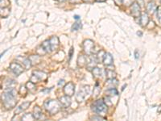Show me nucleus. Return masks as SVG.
<instances>
[{"mask_svg":"<svg viewBox=\"0 0 161 121\" xmlns=\"http://www.w3.org/2000/svg\"><path fill=\"white\" fill-rule=\"evenodd\" d=\"M114 1H115V3L118 5V6H120L122 3V0H114Z\"/></svg>","mask_w":161,"mask_h":121,"instance_id":"e433bc0d","label":"nucleus"},{"mask_svg":"<svg viewBox=\"0 0 161 121\" xmlns=\"http://www.w3.org/2000/svg\"><path fill=\"white\" fill-rule=\"evenodd\" d=\"M34 119H35V117L33 116V115L28 113V114H25L24 115H23L22 120H33Z\"/></svg>","mask_w":161,"mask_h":121,"instance_id":"a878e982","label":"nucleus"},{"mask_svg":"<svg viewBox=\"0 0 161 121\" xmlns=\"http://www.w3.org/2000/svg\"><path fill=\"white\" fill-rule=\"evenodd\" d=\"M88 61H89V58L84 55H80L77 58V65L81 67H83L84 65L88 64Z\"/></svg>","mask_w":161,"mask_h":121,"instance_id":"4468645a","label":"nucleus"},{"mask_svg":"<svg viewBox=\"0 0 161 121\" xmlns=\"http://www.w3.org/2000/svg\"><path fill=\"white\" fill-rule=\"evenodd\" d=\"M29 59L31 61L32 64H38L40 61L39 55H32L31 57H29Z\"/></svg>","mask_w":161,"mask_h":121,"instance_id":"412c9836","label":"nucleus"},{"mask_svg":"<svg viewBox=\"0 0 161 121\" xmlns=\"http://www.w3.org/2000/svg\"><path fill=\"white\" fill-rule=\"evenodd\" d=\"M16 92L14 88H7L2 95V100L3 102L5 107L7 109H11L15 107L16 99H15Z\"/></svg>","mask_w":161,"mask_h":121,"instance_id":"f257e3e1","label":"nucleus"},{"mask_svg":"<svg viewBox=\"0 0 161 121\" xmlns=\"http://www.w3.org/2000/svg\"><path fill=\"white\" fill-rule=\"evenodd\" d=\"M157 19L161 24V7H158L157 8Z\"/></svg>","mask_w":161,"mask_h":121,"instance_id":"72a5a7b5","label":"nucleus"},{"mask_svg":"<svg viewBox=\"0 0 161 121\" xmlns=\"http://www.w3.org/2000/svg\"><path fill=\"white\" fill-rule=\"evenodd\" d=\"M74 19H77V20H78V19H80V16L77 15H74Z\"/></svg>","mask_w":161,"mask_h":121,"instance_id":"37998d69","label":"nucleus"},{"mask_svg":"<svg viewBox=\"0 0 161 121\" xmlns=\"http://www.w3.org/2000/svg\"><path fill=\"white\" fill-rule=\"evenodd\" d=\"M83 49L87 55H91L94 48V42L92 40H86L83 42Z\"/></svg>","mask_w":161,"mask_h":121,"instance_id":"423d86ee","label":"nucleus"},{"mask_svg":"<svg viewBox=\"0 0 161 121\" xmlns=\"http://www.w3.org/2000/svg\"><path fill=\"white\" fill-rule=\"evenodd\" d=\"M106 94H107L108 96H117L118 95V90L115 88H109L106 91Z\"/></svg>","mask_w":161,"mask_h":121,"instance_id":"aec40b11","label":"nucleus"},{"mask_svg":"<svg viewBox=\"0 0 161 121\" xmlns=\"http://www.w3.org/2000/svg\"><path fill=\"white\" fill-rule=\"evenodd\" d=\"M157 5H156V3H155V1H151V2H149L148 3H147V12H149V13H151V14H153L155 11H157Z\"/></svg>","mask_w":161,"mask_h":121,"instance_id":"f8f14e48","label":"nucleus"},{"mask_svg":"<svg viewBox=\"0 0 161 121\" xmlns=\"http://www.w3.org/2000/svg\"><path fill=\"white\" fill-rule=\"evenodd\" d=\"M42 47H43L44 50L46 51V53H51L52 52V48H51V45L49 40H45L42 43Z\"/></svg>","mask_w":161,"mask_h":121,"instance_id":"6ab92c4d","label":"nucleus"},{"mask_svg":"<svg viewBox=\"0 0 161 121\" xmlns=\"http://www.w3.org/2000/svg\"><path fill=\"white\" fill-rule=\"evenodd\" d=\"M42 110H41V108L38 106H36V107H34V110H33V116L35 117L36 120H39L41 116H42Z\"/></svg>","mask_w":161,"mask_h":121,"instance_id":"dca6fc26","label":"nucleus"},{"mask_svg":"<svg viewBox=\"0 0 161 121\" xmlns=\"http://www.w3.org/2000/svg\"><path fill=\"white\" fill-rule=\"evenodd\" d=\"M107 105L105 103L102 99H99L95 101L92 104V110L101 116H104L105 115H106L107 112Z\"/></svg>","mask_w":161,"mask_h":121,"instance_id":"7ed1b4c3","label":"nucleus"},{"mask_svg":"<svg viewBox=\"0 0 161 121\" xmlns=\"http://www.w3.org/2000/svg\"><path fill=\"white\" fill-rule=\"evenodd\" d=\"M82 23L76 22V23H74V24L72 26V31H78L79 29H82Z\"/></svg>","mask_w":161,"mask_h":121,"instance_id":"393cba45","label":"nucleus"},{"mask_svg":"<svg viewBox=\"0 0 161 121\" xmlns=\"http://www.w3.org/2000/svg\"><path fill=\"white\" fill-rule=\"evenodd\" d=\"M97 2H104V1H106V0H96Z\"/></svg>","mask_w":161,"mask_h":121,"instance_id":"a18cd8bd","label":"nucleus"},{"mask_svg":"<svg viewBox=\"0 0 161 121\" xmlns=\"http://www.w3.org/2000/svg\"><path fill=\"white\" fill-rule=\"evenodd\" d=\"M75 91V86L73 82H68V84L64 86V93L65 95L71 97L74 95Z\"/></svg>","mask_w":161,"mask_h":121,"instance_id":"0eeeda50","label":"nucleus"},{"mask_svg":"<svg viewBox=\"0 0 161 121\" xmlns=\"http://www.w3.org/2000/svg\"><path fill=\"white\" fill-rule=\"evenodd\" d=\"M49 42H50L51 48H52V51L57 49L58 46H59V39H58L57 36H52L49 40Z\"/></svg>","mask_w":161,"mask_h":121,"instance_id":"ddd939ff","label":"nucleus"},{"mask_svg":"<svg viewBox=\"0 0 161 121\" xmlns=\"http://www.w3.org/2000/svg\"><path fill=\"white\" fill-rule=\"evenodd\" d=\"M44 106L51 115L57 114L62 107L60 101L57 100H47L44 103Z\"/></svg>","mask_w":161,"mask_h":121,"instance_id":"f03ea898","label":"nucleus"},{"mask_svg":"<svg viewBox=\"0 0 161 121\" xmlns=\"http://www.w3.org/2000/svg\"><path fill=\"white\" fill-rule=\"evenodd\" d=\"M30 104H31L30 102H25V103H22L21 105L18 107L17 111H15V114H18L19 112H21L23 111L27 110L29 107V106H30Z\"/></svg>","mask_w":161,"mask_h":121,"instance_id":"f3484780","label":"nucleus"},{"mask_svg":"<svg viewBox=\"0 0 161 121\" xmlns=\"http://www.w3.org/2000/svg\"><path fill=\"white\" fill-rule=\"evenodd\" d=\"M73 49L71 48V49L69 51V59H71L72 56H73Z\"/></svg>","mask_w":161,"mask_h":121,"instance_id":"58836bf2","label":"nucleus"},{"mask_svg":"<svg viewBox=\"0 0 161 121\" xmlns=\"http://www.w3.org/2000/svg\"><path fill=\"white\" fill-rule=\"evenodd\" d=\"M84 3H92L93 0H82Z\"/></svg>","mask_w":161,"mask_h":121,"instance_id":"a19ab883","label":"nucleus"},{"mask_svg":"<svg viewBox=\"0 0 161 121\" xmlns=\"http://www.w3.org/2000/svg\"><path fill=\"white\" fill-rule=\"evenodd\" d=\"M110 101H111V98H110V97L107 96L105 98V101H104V102H105V103L107 105L108 107H111V106L113 105V103H111V102H110Z\"/></svg>","mask_w":161,"mask_h":121,"instance_id":"473e14b6","label":"nucleus"},{"mask_svg":"<svg viewBox=\"0 0 161 121\" xmlns=\"http://www.w3.org/2000/svg\"><path fill=\"white\" fill-rule=\"evenodd\" d=\"M93 72V74L94 76V78H100L102 73H101V70L99 68H93V70H92Z\"/></svg>","mask_w":161,"mask_h":121,"instance_id":"b1692460","label":"nucleus"},{"mask_svg":"<svg viewBox=\"0 0 161 121\" xmlns=\"http://www.w3.org/2000/svg\"><path fill=\"white\" fill-rule=\"evenodd\" d=\"M10 8L7 7H1V11H0V14L2 18H7L8 17V15H10Z\"/></svg>","mask_w":161,"mask_h":121,"instance_id":"a211bd4d","label":"nucleus"},{"mask_svg":"<svg viewBox=\"0 0 161 121\" xmlns=\"http://www.w3.org/2000/svg\"><path fill=\"white\" fill-rule=\"evenodd\" d=\"M106 77L108 79H115V77H116V74L113 71V70H107L106 71Z\"/></svg>","mask_w":161,"mask_h":121,"instance_id":"5701e85b","label":"nucleus"},{"mask_svg":"<svg viewBox=\"0 0 161 121\" xmlns=\"http://www.w3.org/2000/svg\"><path fill=\"white\" fill-rule=\"evenodd\" d=\"M91 120H105L106 119L103 117V116H101V115H98V116H93V117L90 118Z\"/></svg>","mask_w":161,"mask_h":121,"instance_id":"2f4dec72","label":"nucleus"},{"mask_svg":"<svg viewBox=\"0 0 161 121\" xmlns=\"http://www.w3.org/2000/svg\"><path fill=\"white\" fill-rule=\"evenodd\" d=\"M137 34H138V35H140V36H142V35H143V34H142V32H137Z\"/></svg>","mask_w":161,"mask_h":121,"instance_id":"c03bdc74","label":"nucleus"},{"mask_svg":"<svg viewBox=\"0 0 161 121\" xmlns=\"http://www.w3.org/2000/svg\"><path fill=\"white\" fill-rule=\"evenodd\" d=\"M27 89H28V88H26L24 86H22L21 88H20V90H19V93H20L21 95H23V94L25 95L26 93H27Z\"/></svg>","mask_w":161,"mask_h":121,"instance_id":"f704fd0d","label":"nucleus"},{"mask_svg":"<svg viewBox=\"0 0 161 121\" xmlns=\"http://www.w3.org/2000/svg\"><path fill=\"white\" fill-rule=\"evenodd\" d=\"M137 1H138V3H137L140 5V7H144V1H143V0H137Z\"/></svg>","mask_w":161,"mask_h":121,"instance_id":"c9c22d12","label":"nucleus"},{"mask_svg":"<svg viewBox=\"0 0 161 121\" xmlns=\"http://www.w3.org/2000/svg\"><path fill=\"white\" fill-rule=\"evenodd\" d=\"M149 23V17L148 15L146 12H143V14L140 15V24L142 27H146Z\"/></svg>","mask_w":161,"mask_h":121,"instance_id":"9b49d317","label":"nucleus"},{"mask_svg":"<svg viewBox=\"0 0 161 121\" xmlns=\"http://www.w3.org/2000/svg\"><path fill=\"white\" fill-rule=\"evenodd\" d=\"M60 103H61V106L63 107H68L71 104V99H70V97L68 95H65V96H62L60 98Z\"/></svg>","mask_w":161,"mask_h":121,"instance_id":"9d476101","label":"nucleus"},{"mask_svg":"<svg viewBox=\"0 0 161 121\" xmlns=\"http://www.w3.org/2000/svg\"><path fill=\"white\" fill-rule=\"evenodd\" d=\"M105 54H106V53L104 52L103 50H101L100 52H99V54H98V55L97 56L98 61H103V58Z\"/></svg>","mask_w":161,"mask_h":121,"instance_id":"c85d7f7f","label":"nucleus"},{"mask_svg":"<svg viewBox=\"0 0 161 121\" xmlns=\"http://www.w3.org/2000/svg\"><path fill=\"white\" fill-rule=\"evenodd\" d=\"M135 0H122V4L125 7H130V6H131L135 3Z\"/></svg>","mask_w":161,"mask_h":121,"instance_id":"cd10ccee","label":"nucleus"},{"mask_svg":"<svg viewBox=\"0 0 161 121\" xmlns=\"http://www.w3.org/2000/svg\"><path fill=\"white\" fill-rule=\"evenodd\" d=\"M1 2V7H7L10 5L9 0H0Z\"/></svg>","mask_w":161,"mask_h":121,"instance_id":"c756f323","label":"nucleus"},{"mask_svg":"<svg viewBox=\"0 0 161 121\" xmlns=\"http://www.w3.org/2000/svg\"><path fill=\"white\" fill-rule=\"evenodd\" d=\"M103 62L104 64L106 65V66H110L112 65L113 63V57L111 56V54H109V53H106L105 54V56H104V58H103Z\"/></svg>","mask_w":161,"mask_h":121,"instance_id":"2eb2a0df","label":"nucleus"},{"mask_svg":"<svg viewBox=\"0 0 161 121\" xmlns=\"http://www.w3.org/2000/svg\"><path fill=\"white\" fill-rule=\"evenodd\" d=\"M47 78H48V75H47L46 73L36 70V71H34L32 73V76L30 79V81L36 83L39 81H45Z\"/></svg>","mask_w":161,"mask_h":121,"instance_id":"39448f33","label":"nucleus"},{"mask_svg":"<svg viewBox=\"0 0 161 121\" xmlns=\"http://www.w3.org/2000/svg\"><path fill=\"white\" fill-rule=\"evenodd\" d=\"M10 69H11V71L13 72L16 76L20 75L23 72V68L22 67L19 63H16V62H12L10 65Z\"/></svg>","mask_w":161,"mask_h":121,"instance_id":"6e6552de","label":"nucleus"},{"mask_svg":"<svg viewBox=\"0 0 161 121\" xmlns=\"http://www.w3.org/2000/svg\"><path fill=\"white\" fill-rule=\"evenodd\" d=\"M101 91V89L100 87L98 86V83H96V86H95V87H94V89H93V96L94 97H97L98 96V95H99V93Z\"/></svg>","mask_w":161,"mask_h":121,"instance_id":"bb28decb","label":"nucleus"},{"mask_svg":"<svg viewBox=\"0 0 161 121\" xmlns=\"http://www.w3.org/2000/svg\"><path fill=\"white\" fill-rule=\"evenodd\" d=\"M140 57V54H138V50H135V59H138Z\"/></svg>","mask_w":161,"mask_h":121,"instance_id":"ea45409f","label":"nucleus"},{"mask_svg":"<svg viewBox=\"0 0 161 121\" xmlns=\"http://www.w3.org/2000/svg\"><path fill=\"white\" fill-rule=\"evenodd\" d=\"M71 3H79L81 2V0H69Z\"/></svg>","mask_w":161,"mask_h":121,"instance_id":"4c0bfd02","label":"nucleus"},{"mask_svg":"<svg viewBox=\"0 0 161 121\" xmlns=\"http://www.w3.org/2000/svg\"><path fill=\"white\" fill-rule=\"evenodd\" d=\"M131 15H133V17L135 18H138L140 17V7L139 4L137 3H134L131 6Z\"/></svg>","mask_w":161,"mask_h":121,"instance_id":"1a4fd4ad","label":"nucleus"},{"mask_svg":"<svg viewBox=\"0 0 161 121\" xmlns=\"http://www.w3.org/2000/svg\"><path fill=\"white\" fill-rule=\"evenodd\" d=\"M92 89L90 86H82L79 90L78 94L77 95L76 99L77 102H83L90 96Z\"/></svg>","mask_w":161,"mask_h":121,"instance_id":"20e7f679","label":"nucleus"},{"mask_svg":"<svg viewBox=\"0 0 161 121\" xmlns=\"http://www.w3.org/2000/svg\"><path fill=\"white\" fill-rule=\"evenodd\" d=\"M56 1H58V2H64L65 0H56Z\"/></svg>","mask_w":161,"mask_h":121,"instance_id":"49530a36","label":"nucleus"},{"mask_svg":"<svg viewBox=\"0 0 161 121\" xmlns=\"http://www.w3.org/2000/svg\"><path fill=\"white\" fill-rule=\"evenodd\" d=\"M22 62H23V65H24V67L26 69H29V68L32 66V62H31V61L30 59L28 58H26V57H23L22 58Z\"/></svg>","mask_w":161,"mask_h":121,"instance_id":"4be33fe9","label":"nucleus"},{"mask_svg":"<svg viewBox=\"0 0 161 121\" xmlns=\"http://www.w3.org/2000/svg\"><path fill=\"white\" fill-rule=\"evenodd\" d=\"M64 80H61L60 82H58V86H61L64 85Z\"/></svg>","mask_w":161,"mask_h":121,"instance_id":"79ce46f5","label":"nucleus"},{"mask_svg":"<svg viewBox=\"0 0 161 121\" xmlns=\"http://www.w3.org/2000/svg\"><path fill=\"white\" fill-rule=\"evenodd\" d=\"M26 87L28 88V90H33L34 88H35V83L34 82H32V81H30V82H28L27 84H26Z\"/></svg>","mask_w":161,"mask_h":121,"instance_id":"7c9ffc66","label":"nucleus"}]
</instances>
